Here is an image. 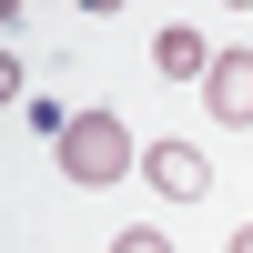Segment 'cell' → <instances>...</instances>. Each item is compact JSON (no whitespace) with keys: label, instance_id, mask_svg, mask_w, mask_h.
I'll return each instance as SVG.
<instances>
[{"label":"cell","instance_id":"5","mask_svg":"<svg viewBox=\"0 0 253 253\" xmlns=\"http://www.w3.org/2000/svg\"><path fill=\"white\" fill-rule=\"evenodd\" d=\"M112 253H172V233L162 223H132V233H112Z\"/></svg>","mask_w":253,"mask_h":253},{"label":"cell","instance_id":"3","mask_svg":"<svg viewBox=\"0 0 253 253\" xmlns=\"http://www.w3.org/2000/svg\"><path fill=\"white\" fill-rule=\"evenodd\" d=\"M203 101H213V122H253V51H213Z\"/></svg>","mask_w":253,"mask_h":253},{"label":"cell","instance_id":"6","mask_svg":"<svg viewBox=\"0 0 253 253\" xmlns=\"http://www.w3.org/2000/svg\"><path fill=\"white\" fill-rule=\"evenodd\" d=\"M233 253H253V223H243V233H233Z\"/></svg>","mask_w":253,"mask_h":253},{"label":"cell","instance_id":"1","mask_svg":"<svg viewBox=\"0 0 253 253\" xmlns=\"http://www.w3.org/2000/svg\"><path fill=\"white\" fill-rule=\"evenodd\" d=\"M132 132H122V112H71V132H61V172L91 182V193H112L122 172H132Z\"/></svg>","mask_w":253,"mask_h":253},{"label":"cell","instance_id":"4","mask_svg":"<svg viewBox=\"0 0 253 253\" xmlns=\"http://www.w3.org/2000/svg\"><path fill=\"white\" fill-rule=\"evenodd\" d=\"M152 71L162 81H213V41H203L193 20H172V31L152 41Z\"/></svg>","mask_w":253,"mask_h":253},{"label":"cell","instance_id":"2","mask_svg":"<svg viewBox=\"0 0 253 253\" xmlns=\"http://www.w3.org/2000/svg\"><path fill=\"white\" fill-rule=\"evenodd\" d=\"M142 172H152L162 203H203V193H213V162H203L193 142H152V152H142Z\"/></svg>","mask_w":253,"mask_h":253}]
</instances>
